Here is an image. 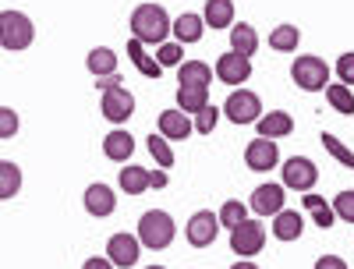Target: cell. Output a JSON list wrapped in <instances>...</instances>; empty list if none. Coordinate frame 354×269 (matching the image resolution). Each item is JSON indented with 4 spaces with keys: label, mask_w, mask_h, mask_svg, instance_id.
<instances>
[{
    "label": "cell",
    "mask_w": 354,
    "mask_h": 269,
    "mask_svg": "<svg viewBox=\"0 0 354 269\" xmlns=\"http://www.w3.org/2000/svg\"><path fill=\"white\" fill-rule=\"evenodd\" d=\"M85 68L93 71L96 78H106V75H117V53L106 50V46H96V50H88V61Z\"/></svg>",
    "instance_id": "484cf974"
},
{
    "label": "cell",
    "mask_w": 354,
    "mask_h": 269,
    "mask_svg": "<svg viewBox=\"0 0 354 269\" xmlns=\"http://www.w3.org/2000/svg\"><path fill=\"white\" fill-rule=\"evenodd\" d=\"M121 192L128 195H142V192H153V174L138 167V163H128L121 167Z\"/></svg>",
    "instance_id": "ac0fdd59"
},
{
    "label": "cell",
    "mask_w": 354,
    "mask_h": 269,
    "mask_svg": "<svg viewBox=\"0 0 354 269\" xmlns=\"http://www.w3.org/2000/svg\"><path fill=\"white\" fill-rule=\"evenodd\" d=\"M156 61H160V68H181L185 61H181V43H163L160 50H156Z\"/></svg>",
    "instance_id": "e575fe53"
},
{
    "label": "cell",
    "mask_w": 354,
    "mask_h": 269,
    "mask_svg": "<svg viewBox=\"0 0 354 269\" xmlns=\"http://www.w3.org/2000/svg\"><path fill=\"white\" fill-rule=\"evenodd\" d=\"M103 153H106V160H113V163H128V160L135 156V135L124 131V128L110 131V135L103 138Z\"/></svg>",
    "instance_id": "9a60e30c"
},
{
    "label": "cell",
    "mask_w": 354,
    "mask_h": 269,
    "mask_svg": "<svg viewBox=\"0 0 354 269\" xmlns=\"http://www.w3.org/2000/svg\"><path fill=\"white\" fill-rule=\"evenodd\" d=\"M21 188V170L15 160H0V198H15Z\"/></svg>",
    "instance_id": "83f0119b"
},
{
    "label": "cell",
    "mask_w": 354,
    "mask_h": 269,
    "mask_svg": "<svg viewBox=\"0 0 354 269\" xmlns=\"http://www.w3.org/2000/svg\"><path fill=\"white\" fill-rule=\"evenodd\" d=\"M305 198V209H308V213H312V220H315V227H322V230H326V227H333V205L326 202V198H322V195H315V192H305L301 195Z\"/></svg>",
    "instance_id": "4316f807"
},
{
    "label": "cell",
    "mask_w": 354,
    "mask_h": 269,
    "mask_svg": "<svg viewBox=\"0 0 354 269\" xmlns=\"http://www.w3.org/2000/svg\"><path fill=\"white\" fill-rule=\"evenodd\" d=\"M312 269H347V262H344L340 255H322Z\"/></svg>",
    "instance_id": "f35d334b"
},
{
    "label": "cell",
    "mask_w": 354,
    "mask_h": 269,
    "mask_svg": "<svg viewBox=\"0 0 354 269\" xmlns=\"http://www.w3.org/2000/svg\"><path fill=\"white\" fill-rule=\"evenodd\" d=\"M326 103H330L337 113L351 117V113H354V96H351V85H344V82L326 85Z\"/></svg>",
    "instance_id": "f546056e"
},
{
    "label": "cell",
    "mask_w": 354,
    "mask_h": 269,
    "mask_svg": "<svg viewBox=\"0 0 354 269\" xmlns=\"http://www.w3.org/2000/svg\"><path fill=\"white\" fill-rule=\"evenodd\" d=\"M113 209H117V192L110 185L96 181V185L85 188V213L88 216H110Z\"/></svg>",
    "instance_id": "5bb4252c"
},
{
    "label": "cell",
    "mask_w": 354,
    "mask_h": 269,
    "mask_svg": "<svg viewBox=\"0 0 354 269\" xmlns=\"http://www.w3.org/2000/svg\"><path fill=\"white\" fill-rule=\"evenodd\" d=\"M298 39H301L298 25H277L273 33H270V46H273L277 53H290V50H298Z\"/></svg>",
    "instance_id": "f1b7e54d"
},
{
    "label": "cell",
    "mask_w": 354,
    "mask_h": 269,
    "mask_svg": "<svg viewBox=\"0 0 354 269\" xmlns=\"http://www.w3.org/2000/svg\"><path fill=\"white\" fill-rule=\"evenodd\" d=\"M245 220H248V205H245V202H238V198L223 202V209H220V227L234 230V227L245 223Z\"/></svg>",
    "instance_id": "4dcf8cb0"
},
{
    "label": "cell",
    "mask_w": 354,
    "mask_h": 269,
    "mask_svg": "<svg viewBox=\"0 0 354 269\" xmlns=\"http://www.w3.org/2000/svg\"><path fill=\"white\" fill-rule=\"evenodd\" d=\"M18 131V113L11 106H0V138H11Z\"/></svg>",
    "instance_id": "74e56055"
},
{
    "label": "cell",
    "mask_w": 354,
    "mask_h": 269,
    "mask_svg": "<svg viewBox=\"0 0 354 269\" xmlns=\"http://www.w3.org/2000/svg\"><path fill=\"white\" fill-rule=\"evenodd\" d=\"M156 128L167 138H192V128L195 124H192V113H185V110H163Z\"/></svg>",
    "instance_id": "2e32d148"
},
{
    "label": "cell",
    "mask_w": 354,
    "mask_h": 269,
    "mask_svg": "<svg viewBox=\"0 0 354 269\" xmlns=\"http://www.w3.org/2000/svg\"><path fill=\"white\" fill-rule=\"evenodd\" d=\"M185 234H188V245L192 248H209L216 241V234H220V216L209 213V209H198V213L188 220Z\"/></svg>",
    "instance_id": "ba28073f"
},
{
    "label": "cell",
    "mask_w": 354,
    "mask_h": 269,
    "mask_svg": "<svg viewBox=\"0 0 354 269\" xmlns=\"http://www.w3.org/2000/svg\"><path fill=\"white\" fill-rule=\"evenodd\" d=\"M301 227H305L301 213H294V209H280L277 220H273V237H277V241H298Z\"/></svg>",
    "instance_id": "d6986e66"
},
{
    "label": "cell",
    "mask_w": 354,
    "mask_h": 269,
    "mask_svg": "<svg viewBox=\"0 0 354 269\" xmlns=\"http://www.w3.org/2000/svg\"><path fill=\"white\" fill-rule=\"evenodd\" d=\"M230 269H259V266H255V262H248V259H241V262H234Z\"/></svg>",
    "instance_id": "7bdbcfd3"
},
{
    "label": "cell",
    "mask_w": 354,
    "mask_h": 269,
    "mask_svg": "<svg viewBox=\"0 0 354 269\" xmlns=\"http://www.w3.org/2000/svg\"><path fill=\"white\" fill-rule=\"evenodd\" d=\"M131 113H135V96L128 93V89H124V85L106 89V93H103V117H106V121L124 124Z\"/></svg>",
    "instance_id": "8fae6325"
},
{
    "label": "cell",
    "mask_w": 354,
    "mask_h": 269,
    "mask_svg": "<svg viewBox=\"0 0 354 269\" xmlns=\"http://www.w3.org/2000/svg\"><path fill=\"white\" fill-rule=\"evenodd\" d=\"M138 252H142V241L135 234H113L106 241V259L117 266V269H131L138 262Z\"/></svg>",
    "instance_id": "30bf717a"
},
{
    "label": "cell",
    "mask_w": 354,
    "mask_h": 269,
    "mask_svg": "<svg viewBox=\"0 0 354 269\" xmlns=\"http://www.w3.org/2000/svg\"><path fill=\"white\" fill-rule=\"evenodd\" d=\"M245 163H248L252 170H259V174L273 170V167L280 163L277 142H273V138H255V142H248V149H245Z\"/></svg>",
    "instance_id": "4fadbf2b"
},
{
    "label": "cell",
    "mask_w": 354,
    "mask_h": 269,
    "mask_svg": "<svg viewBox=\"0 0 354 269\" xmlns=\"http://www.w3.org/2000/svg\"><path fill=\"white\" fill-rule=\"evenodd\" d=\"M216 78L227 85H241L252 78V57L238 53V50H227L220 61H216Z\"/></svg>",
    "instance_id": "9c48e42d"
},
{
    "label": "cell",
    "mask_w": 354,
    "mask_h": 269,
    "mask_svg": "<svg viewBox=\"0 0 354 269\" xmlns=\"http://www.w3.org/2000/svg\"><path fill=\"white\" fill-rule=\"evenodd\" d=\"M255 131H259V138H283V135H290L294 131V117L290 113H283V110H273V113H262L259 117V124H255Z\"/></svg>",
    "instance_id": "e0dca14e"
},
{
    "label": "cell",
    "mask_w": 354,
    "mask_h": 269,
    "mask_svg": "<svg viewBox=\"0 0 354 269\" xmlns=\"http://www.w3.org/2000/svg\"><path fill=\"white\" fill-rule=\"evenodd\" d=\"M202 28H205V18L195 15V11H185L181 18H174V36H177V43H198V39H202Z\"/></svg>",
    "instance_id": "7402d4cb"
},
{
    "label": "cell",
    "mask_w": 354,
    "mask_h": 269,
    "mask_svg": "<svg viewBox=\"0 0 354 269\" xmlns=\"http://www.w3.org/2000/svg\"><path fill=\"white\" fill-rule=\"evenodd\" d=\"M202 18L213 28H230L234 25V0H205Z\"/></svg>",
    "instance_id": "cb8c5ba5"
},
{
    "label": "cell",
    "mask_w": 354,
    "mask_h": 269,
    "mask_svg": "<svg viewBox=\"0 0 354 269\" xmlns=\"http://www.w3.org/2000/svg\"><path fill=\"white\" fill-rule=\"evenodd\" d=\"M170 28H174V21H170L167 8H160V4H138L131 11V36L142 39L145 46H163Z\"/></svg>",
    "instance_id": "6da1fadb"
},
{
    "label": "cell",
    "mask_w": 354,
    "mask_h": 269,
    "mask_svg": "<svg viewBox=\"0 0 354 269\" xmlns=\"http://www.w3.org/2000/svg\"><path fill=\"white\" fill-rule=\"evenodd\" d=\"M174 234H177L174 216H170V213H163V209H149V213H145V216L138 220V241H142L145 248H153V252L170 248Z\"/></svg>",
    "instance_id": "7a4b0ae2"
},
{
    "label": "cell",
    "mask_w": 354,
    "mask_h": 269,
    "mask_svg": "<svg viewBox=\"0 0 354 269\" xmlns=\"http://www.w3.org/2000/svg\"><path fill=\"white\" fill-rule=\"evenodd\" d=\"M283 198H287L283 185H259V188L252 192L248 205H252L255 216H277L280 209H283Z\"/></svg>",
    "instance_id": "7c38bea8"
},
{
    "label": "cell",
    "mask_w": 354,
    "mask_h": 269,
    "mask_svg": "<svg viewBox=\"0 0 354 269\" xmlns=\"http://www.w3.org/2000/svg\"><path fill=\"white\" fill-rule=\"evenodd\" d=\"M280 174H283V188L290 192H312L315 181H319V167L308 160V156H290L280 163Z\"/></svg>",
    "instance_id": "8992f818"
},
{
    "label": "cell",
    "mask_w": 354,
    "mask_h": 269,
    "mask_svg": "<svg viewBox=\"0 0 354 269\" xmlns=\"http://www.w3.org/2000/svg\"><path fill=\"white\" fill-rule=\"evenodd\" d=\"M149 153H153V160H156L163 170L174 167V149H170L167 135H149Z\"/></svg>",
    "instance_id": "d6a6232c"
},
{
    "label": "cell",
    "mask_w": 354,
    "mask_h": 269,
    "mask_svg": "<svg viewBox=\"0 0 354 269\" xmlns=\"http://www.w3.org/2000/svg\"><path fill=\"white\" fill-rule=\"evenodd\" d=\"M290 78H294V85H298V89H305V93H326V85H330V64L322 61V57H294Z\"/></svg>",
    "instance_id": "277c9868"
},
{
    "label": "cell",
    "mask_w": 354,
    "mask_h": 269,
    "mask_svg": "<svg viewBox=\"0 0 354 269\" xmlns=\"http://www.w3.org/2000/svg\"><path fill=\"white\" fill-rule=\"evenodd\" d=\"M223 117L230 124H259L262 117V100L252 93V89H234L223 103Z\"/></svg>",
    "instance_id": "5b68a950"
},
{
    "label": "cell",
    "mask_w": 354,
    "mask_h": 269,
    "mask_svg": "<svg viewBox=\"0 0 354 269\" xmlns=\"http://www.w3.org/2000/svg\"><path fill=\"white\" fill-rule=\"evenodd\" d=\"M262 245H266V230H262L259 220H245V223H238L230 230V252H238L241 259L259 255Z\"/></svg>",
    "instance_id": "52a82bcc"
},
{
    "label": "cell",
    "mask_w": 354,
    "mask_h": 269,
    "mask_svg": "<svg viewBox=\"0 0 354 269\" xmlns=\"http://www.w3.org/2000/svg\"><path fill=\"white\" fill-rule=\"evenodd\" d=\"M216 68H209L205 61H185L181 68H177V82L181 85H198V89H209Z\"/></svg>",
    "instance_id": "ffe728a7"
},
{
    "label": "cell",
    "mask_w": 354,
    "mask_h": 269,
    "mask_svg": "<svg viewBox=\"0 0 354 269\" xmlns=\"http://www.w3.org/2000/svg\"><path fill=\"white\" fill-rule=\"evenodd\" d=\"M322 149H326V153H330L337 163H344L347 170H354V153H351V149H347L337 135H322Z\"/></svg>",
    "instance_id": "1f68e13d"
},
{
    "label": "cell",
    "mask_w": 354,
    "mask_h": 269,
    "mask_svg": "<svg viewBox=\"0 0 354 269\" xmlns=\"http://www.w3.org/2000/svg\"><path fill=\"white\" fill-rule=\"evenodd\" d=\"M145 269H163V266H145Z\"/></svg>",
    "instance_id": "ee69618b"
},
{
    "label": "cell",
    "mask_w": 354,
    "mask_h": 269,
    "mask_svg": "<svg viewBox=\"0 0 354 269\" xmlns=\"http://www.w3.org/2000/svg\"><path fill=\"white\" fill-rule=\"evenodd\" d=\"M167 181H170V177H167V170H163V167H160V170H153V192L167 188Z\"/></svg>",
    "instance_id": "b9f144b4"
},
{
    "label": "cell",
    "mask_w": 354,
    "mask_h": 269,
    "mask_svg": "<svg viewBox=\"0 0 354 269\" xmlns=\"http://www.w3.org/2000/svg\"><path fill=\"white\" fill-rule=\"evenodd\" d=\"M209 106V89H198V85H177V110L185 113H198Z\"/></svg>",
    "instance_id": "44dd1931"
},
{
    "label": "cell",
    "mask_w": 354,
    "mask_h": 269,
    "mask_svg": "<svg viewBox=\"0 0 354 269\" xmlns=\"http://www.w3.org/2000/svg\"><path fill=\"white\" fill-rule=\"evenodd\" d=\"M32 39H36V25H32L28 15H21V11L0 15V43H4V50L21 53V50L32 46Z\"/></svg>",
    "instance_id": "3957f363"
},
{
    "label": "cell",
    "mask_w": 354,
    "mask_h": 269,
    "mask_svg": "<svg viewBox=\"0 0 354 269\" xmlns=\"http://www.w3.org/2000/svg\"><path fill=\"white\" fill-rule=\"evenodd\" d=\"M128 57H131V64H135L145 78H160V75H163L160 61L145 53V43H142V39H135V36H131V43H128Z\"/></svg>",
    "instance_id": "603a6c76"
},
{
    "label": "cell",
    "mask_w": 354,
    "mask_h": 269,
    "mask_svg": "<svg viewBox=\"0 0 354 269\" xmlns=\"http://www.w3.org/2000/svg\"><path fill=\"white\" fill-rule=\"evenodd\" d=\"M230 50H238L245 57H252L259 50V33L248 25V21H238V25H230Z\"/></svg>",
    "instance_id": "d4e9b609"
},
{
    "label": "cell",
    "mask_w": 354,
    "mask_h": 269,
    "mask_svg": "<svg viewBox=\"0 0 354 269\" xmlns=\"http://www.w3.org/2000/svg\"><path fill=\"white\" fill-rule=\"evenodd\" d=\"M337 78H340L344 85H354V53H351V50L337 57Z\"/></svg>",
    "instance_id": "8d00e7d4"
},
{
    "label": "cell",
    "mask_w": 354,
    "mask_h": 269,
    "mask_svg": "<svg viewBox=\"0 0 354 269\" xmlns=\"http://www.w3.org/2000/svg\"><path fill=\"white\" fill-rule=\"evenodd\" d=\"M216 117H220V110H216V106L198 110V113H195V135H209V131L216 128Z\"/></svg>",
    "instance_id": "d590c367"
},
{
    "label": "cell",
    "mask_w": 354,
    "mask_h": 269,
    "mask_svg": "<svg viewBox=\"0 0 354 269\" xmlns=\"http://www.w3.org/2000/svg\"><path fill=\"white\" fill-rule=\"evenodd\" d=\"M82 269H117L110 259H103V255H93V259H85V266Z\"/></svg>",
    "instance_id": "ab89813d"
},
{
    "label": "cell",
    "mask_w": 354,
    "mask_h": 269,
    "mask_svg": "<svg viewBox=\"0 0 354 269\" xmlns=\"http://www.w3.org/2000/svg\"><path fill=\"white\" fill-rule=\"evenodd\" d=\"M333 213H337V220L354 223V188H347V192H337V195H333Z\"/></svg>",
    "instance_id": "836d02e7"
},
{
    "label": "cell",
    "mask_w": 354,
    "mask_h": 269,
    "mask_svg": "<svg viewBox=\"0 0 354 269\" xmlns=\"http://www.w3.org/2000/svg\"><path fill=\"white\" fill-rule=\"evenodd\" d=\"M96 85H100V93H106V89H117V85H121V75H106V78H96Z\"/></svg>",
    "instance_id": "60d3db41"
}]
</instances>
